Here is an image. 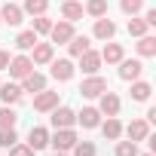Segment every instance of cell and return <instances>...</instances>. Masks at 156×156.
<instances>
[{"mask_svg":"<svg viewBox=\"0 0 156 156\" xmlns=\"http://www.w3.org/2000/svg\"><path fill=\"white\" fill-rule=\"evenodd\" d=\"M49 144L55 147V153H64V150H70L76 144V135H73V129H55V135L49 138Z\"/></svg>","mask_w":156,"mask_h":156,"instance_id":"6da1fadb","label":"cell"},{"mask_svg":"<svg viewBox=\"0 0 156 156\" xmlns=\"http://www.w3.org/2000/svg\"><path fill=\"white\" fill-rule=\"evenodd\" d=\"M101 92H107V80L104 76H89V80H83V86H80V95L83 98H98Z\"/></svg>","mask_w":156,"mask_h":156,"instance_id":"7a4b0ae2","label":"cell"},{"mask_svg":"<svg viewBox=\"0 0 156 156\" xmlns=\"http://www.w3.org/2000/svg\"><path fill=\"white\" fill-rule=\"evenodd\" d=\"M31 70H34V61H31L28 55H16V58H9V73L16 76V80H25Z\"/></svg>","mask_w":156,"mask_h":156,"instance_id":"3957f363","label":"cell"},{"mask_svg":"<svg viewBox=\"0 0 156 156\" xmlns=\"http://www.w3.org/2000/svg\"><path fill=\"white\" fill-rule=\"evenodd\" d=\"M58 107V92H37V98H34V110H40V113H49V110H55Z\"/></svg>","mask_w":156,"mask_h":156,"instance_id":"277c9868","label":"cell"},{"mask_svg":"<svg viewBox=\"0 0 156 156\" xmlns=\"http://www.w3.org/2000/svg\"><path fill=\"white\" fill-rule=\"evenodd\" d=\"M52 113V126L55 129H70L73 122H76V113L70 110V107H55V110H49Z\"/></svg>","mask_w":156,"mask_h":156,"instance_id":"5b68a950","label":"cell"},{"mask_svg":"<svg viewBox=\"0 0 156 156\" xmlns=\"http://www.w3.org/2000/svg\"><path fill=\"white\" fill-rule=\"evenodd\" d=\"M52 76L58 83H67L70 76H73V61L70 58H58V61H52Z\"/></svg>","mask_w":156,"mask_h":156,"instance_id":"8992f818","label":"cell"},{"mask_svg":"<svg viewBox=\"0 0 156 156\" xmlns=\"http://www.w3.org/2000/svg\"><path fill=\"white\" fill-rule=\"evenodd\" d=\"M141 70H144V64L138 58H122L119 61V76H122V80H138Z\"/></svg>","mask_w":156,"mask_h":156,"instance_id":"52a82bcc","label":"cell"},{"mask_svg":"<svg viewBox=\"0 0 156 156\" xmlns=\"http://www.w3.org/2000/svg\"><path fill=\"white\" fill-rule=\"evenodd\" d=\"M80 67H83V73H98V67H101V52H92V49H86L83 55H80Z\"/></svg>","mask_w":156,"mask_h":156,"instance_id":"ba28073f","label":"cell"},{"mask_svg":"<svg viewBox=\"0 0 156 156\" xmlns=\"http://www.w3.org/2000/svg\"><path fill=\"white\" fill-rule=\"evenodd\" d=\"M126 135H129V141L138 144V141H144V138L150 135V122H147V119H132L129 129H126Z\"/></svg>","mask_w":156,"mask_h":156,"instance_id":"9c48e42d","label":"cell"},{"mask_svg":"<svg viewBox=\"0 0 156 156\" xmlns=\"http://www.w3.org/2000/svg\"><path fill=\"white\" fill-rule=\"evenodd\" d=\"M49 144V132L43 129V126H31V132H28V147L31 150H43Z\"/></svg>","mask_w":156,"mask_h":156,"instance_id":"30bf717a","label":"cell"},{"mask_svg":"<svg viewBox=\"0 0 156 156\" xmlns=\"http://www.w3.org/2000/svg\"><path fill=\"white\" fill-rule=\"evenodd\" d=\"M43 89H46V76L37 73V70H31L22 80V92H43Z\"/></svg>","mask_w":156,"mask_h":156,"instance_id":"8fae6325","label":"cell"},{"mask_svg":"<svg viewBox=\"0 0 156 156\" xmlns=\"http://www.w3.org/2000/svg\"><path fill=\"white\" fill-rule=\"evenodd\" d=\"M76 122H83V129H95V126H101V110L83 107V113H76Z\"/></svg>","mask_w":156,"mask_h":156,"instance_id":"7c38bea8","label":"cell"},{"mask_svg":"<svg viewBox=\"0 0 156 156\" xmlns=\"http://www.w3.org/2000/svg\"><path fill=\"white\" fill-rule=\"evenodd\" d=\"M52 43H67L70 37H73V22H58V25H52Z\"/></svg>","mask_w":156,"mask_h":156,"instance_id":"4fadbf2b","label":"cell"},{"mask_svg":"<svg viewBox=\"0 0 156 156\" xmlns=\"http://www.w3.org/2000/svg\"><path fill=\"white\" fill-rule=\"evenodd\" d=\"M22 6L16 3H3V9H0V22H6V25H22Z\"/></svg>","mask_w":156,"mask_h":156,"instance_id":"5bb4252c","label":"cell"},{"mask_svg":"<svg viewBox=\"0 0 156 156\" xmlns=\"http://www.w3.org/2000/svg\"><path fill=\"white\" fill-rule=\"evenodd\" d=\"M122 58H126V52H122L119 43H107V46L101 49V61H107V64H119Z\"/></svg>","mask_w":156,"mask_h":156,"instance_id":"9a60e30c","label":"cell"},{"mask_svg":"<svg viewBox=\"0 0 156 156\" xmlns=\"http://www.w3.org/2000/svg\"><path fill=\"white\" fill-rule=\"evenodd\" d=\"M98 98H101V107H98L101 113H107V116H116V113H119V98H116L113 92H101Z\"/></svg>","mask_w":156,"mask_h":156,"instance_id":"2e32d148","label":"cell"},{"mask_svg":"<svg viewBox=\"0 0 156 156\" xmlns=\"http://www.w3.org/2000/svg\"><path fill=\"white\" fill-rule=\"evenodd\" d=\"M22 98V86H16V83H0V101L3 104H16Z\"/></svg>","mask_w":156,"mask_h":156,"instance_id":"e0dca14e","label":"cell"},{"mask_svg":"<svg viewBox=\"0 0 156 156\" xmlns=\"http://www.w3.org/2000/svg\"><path fill=\"white\" fill-rule=\"evenodd\" d=\"M113 34H116V25H113L110 19H104V16L95 19V37H98V40H110Z\"/></svg>","mask_w":156,"mask_h":156,"instance_id":"ac0fdd59","label":"cell"},{"mask_svg":"<svg viewBox=\"0 0 156 156\" xmlns=\"http://www.w3.org/2000/svg\"><path fill=\"white\" fill-rule=\"evenodd\" d=\"M52 55H55V52H52V43H40V40H37V46H34V58H31V61H34V64H49Z\"/></svg>","mask_w":156,"mask_h":156,"instance_id":"d6986e66","label":"cell"},{"mask_svg":"<svg viewBox=\"0 0 156 156\" xmlns=\"http://www.w3.org/2000/svg\"><path fill=\"white\" fill-rule=\"evenodd\" d=\"M61 16H64V22L83 19V3H76V0H64V3H61Z\"/></svg>","mask_w":156,"mask_h":156,"instance_id":"ffe728a7","label":"cell"},{"mask_svg":"<svg viewBox=\"0 0 156 156\" xmlns=\"http://www.w3.org/2000/svg\"><path fill=\"white\" fill-rule=\"evenodd\" d=\"M101 132H104V138L116 141V138L122 135V122H119L116 116H107V122H101Z\"/></svg>","mask_w":156,"mask_h":156,"instance_id":"44dd1931","label":"cell"},{"mask_svg":"<svg viewBox=\"0 0 156 156\" xmlns=\"http://www.w3.org/2000/svg\"><path fill=\"white\" fill-rule=\"evenodd\" d=\"M46 9H49V0H25L22 6V12L28 16H46Z\"/></svg>","mask_w":156,"mask_h":156,"instance_id":"7402d4cb","label":"cell"},{"mask_svg":"<svg viewBox=\"0 0 156 156\" xmlns=\"http://www.w3.org/2000/svg\"><path fill=\"white\" fill-rule=\"evenodd\" d=\"M67 49H70V55H73V58H80V55L89 49V37H76V34H73V37L67 40Z\"/></svg>","mask_w":156,"mask_h":156,"instance_id":"603a6c76","label":"cell"},{"mask_svg":"<svg viewBox=\"0 0 156 156\" xmlns=\"http://www.w3.org/2000/svg\"><path fill=\"white\" fill-rule=\"evenodd\" d=\"M34 46H37V34H34V31H22V34L16 37V49L28 52V49H34Z\"/></svg>","mask_w":156,"mask_h":156,"instance_id":"cb8c5ba5","label":"cell"},{"mask_svg":"<svg viewBox=\"0 0 156 156\" xmlns=\"http://www.w3.org/2000/svg\"><path fill=\"white\" fill-rule=\"evenodd\" d=\"M150 83H144V80H132V98L135 101H147L150 98Z\"/></svg>","mask_w":156,"mask_h":156,"instance_id":"d4e9b609","label":"cell"},{"mask_svg":"<svg viewBox=\"0 0 156 156\" xmlns=\"http://www.w3.org/2000/svg\"><path fill=\"white\" fill-rule=\"evenodd\" d=\"M138 52L144 55V58H150V55H156V37H138Z\"/></svg>","mask_w":156,"mask_h":156,"instance_id":"484cf974","label":"cell"},{"mask_svg":"<svg viewBox=\"0 0 156 156\" xmlns=\"http://www.w3.org/2000/svg\"><path fill=\"white\" fill-rule=\"evenodd\" d=\"M16 119H19V113L6 104V107H0V129H16Z\"/></svg>","mask_w":156,"mask_h":156,"instance_id":"4316f807","label":"cell"},{"mask_svg":"<svg viewBox=\"0 0 156 156\" xmlns=\"http://www.w3.org/2000/svg\"><path fill=\"white\" fill-rule=\"evenodd\" d=\"M86 12H89L92 19L107 16V0H89V3H86Z\"/></svg>","mask_w":156,"mask_h":156,"instance_id":"83f0119b","label":"cell"},{"mask_svg":"<svg viewBox=\"0 0 156 156\" xmlns=\"http://www.w3.org/2000/svg\"><path fill=\"white\" fill-rule=\"evenodd\" d=\"M16 141H19L16 129H0V147H3V150H9V147H12Z\"/></svg>","mask_w":156,"mask_h":156,"instance_id":"f1b7e54d","label":"cell"},{"mask_svg":"<svg viewBox=\"0 0 156 156\" xmlns=\"http://www.w3.org/2000/svg\"><path fill=\"white\" fill-rule=\"evenodd\" d=\"M70 150H73V156H95V144H89V141H76Z\"/></svg>","mask_w":156,"mask_h":156,"instance_id":"f546056e","label":"cell"},{"mask_svg":"<svg viewBox=\"0 0 156 156\" xmlns=\"http://www.w3.org/2000/svg\"><path fill=\"white\" fill-rule=\"evenodd\" d=\"M34 34H49L52 31V22L46 19V16H34V28H31Z\"/></svg>","mask_w":156,"mask_h":156,"instance_id":"4dcf8cb0","label":"cell"},{"mask_svg":"<svg viewBox=\"0 0 156 156\" xmlns=\"http://www.w3.org/2000/svg\"><path fill=\"white\" fill-rule=\"evenodd\" d=\"M129 34H132V37H144V34H147V22L132 16V22H129Z\"/></svg>","mask_w":156,"mask_h":156,"instance_id":"1f68e13d","label":"cell"},{"mask_svg":"<svg viewBox=\"0 0 156 156\" xmlns=\"http://www.w3.org/2000/svg\"><path fill=\"white\" fill-rule=\"evenodd\" d=\"M116 156H138V144L135 141H119L116 144Z\"/></svg>","mask_w":156,"mask_h":156,"instance_id":"d6a6232c","label":"cell"},{"mask_svg":"<svg viewBox=\"0 0 156 156\" xmlns=\"http://www.w3.org/2000/svg\"><path fill=\"white\" fill-rule=\"evenodd\" d=\"M119 6H122V12H126V16H135V12H141V9H144V0H119Z\"/></svg>","mask_w":156,"mask_h":156,"instance_id":"836d02e7","label":"cell"},{"mask_svg":"<svg viewBox=\"0 0 156 156\" xmlns=\"http://www.w3.org/2000/svg\"><path fill=\"white\" fill-rule=\"evenodd\" d=\"M9 156H34V150H31L28 144H19V141H16V144L9 147Z\"/></svg>","mask_w":156,"mask_h":156,"instance_id":"e575fe53","label":"cell"},{"mask_svg":"<svg viewBox=\"0 0 156 156\" xmlns=\"http://www.w3.org/2000/svg\"><path fill=\"white\" fill-rule=\"evenodd\" d=\"M6 67H9V52L0 49V70H6Z\"/></svg>","mask_w":156,"mask_h":156,"instance_id":"d590c367","label":"cell"},{"mask_svg":"<svg viewBox=\"0 0 156 156\" xmlns=\"http://www.w3.org/2000/svg\"><path fill=\"white\" fill-rule=\"evenodd\" d=\"M144 22H147V28H150V25H156V9H147V16H144Z\"/></svg>","mask_w":156,"mask_h":156,"instance_id":"8d00e7d4","label":"cell"},{"mask_svg":"<svg viewBox=\"0 0 156 156\" xmlns=\"http://www.w3.org/2000/svg\"><path fill=\"white\" fill-rule=\"evenodd\" d=\"M138 156H141V153H138ZM144 156H153V153H144Z\"/></svg>","mask_w":156,"mask_h":156,"instance_id":"74e56055","label":"cell"},{"mask_svg":"<svg viewBox=\"0 0 156 156\" xmlns=\"http://www.w3.org/2000/svg\"><path fill=\"white\" fill-rule=\"evenodd\" d=\"M55 156H64V153H55Z\"/></svg>","mask_w":156,"mask_h":156,"instance_id":"f35d334b","label":"cell"}]
</instances>
